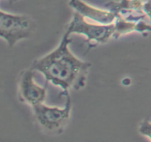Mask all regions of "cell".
Masks as SVG:
<instances>
[{
	"label": "cell",
	"instance_id": "obj_7",
	"mask_svg": "<svg viewBox=\"0 0 151 142\" xmlns=\"http://www.w3.org/2000/svg\"><path fill=\"white\" fill-rule=\"evenodd\" d=\"M69 5L75 10V13L93 23L109 25L114 24L116 19L111 12L93 7L84 2L83 0H69Z\"/></svg>",
	"mask_w": 151,
	"mask_h": 142
},
{
	"label": "cell",
	"instance_id": "obj_3",
	"mask_svg": "<svg viewBox=\"0 0 151 142\" xmlns=\"http://www.w3.org/2000/svg\"><path fill=\"white\" fill-rule=\"evenodd\" d=\"M66 97L63 108L52 107L44 103L32 107L37 122L47 132H60L67 125L70 118L72 101L69 95Z\"/></svg>",
	"mask_w": 151,
	"mask_h": 142
},
{
	"label": "cell",
	"instance_id": "obj_6",
	"mask_svg": "<svg viewBox=\"0 0 151 142\" xmlns=\"http://www.w3.org/2000/svg\"><path fill=\"white\" fill-rule=\"evenodd\" d=\"M19 95L22 101L32 107L42 104L45 100L47 88L35 82L34 71L31 68L22 73L19 84Z\"/></svg>",
	"mask_w": 151,
	"mask_h": 142
},
{
	"label": "cell",
	"instance_id": "obj_4",
	"mask_svg": "<svg viewBox=\"0 0 151 142\" xmlns=\"http://www.w3.org/2000/svg\"><path fill=\"white\" fill-rule=\"evenodd\" d=\"M114 24L101 25L88 22L78 13H74L71 22L68 24L66 32L83 35L87 38L88 43L103 44L113 38Z\"/></svg>",
	"mask_w": 151,
	"mask_h": 142
},
{
	"label": "cell",
	"instance_id": "obj_8",
	"mask_svg": "<svg viewBox=\"0 0 151 142\" xmlns=\"http://www.w3.org/2000/svg\"><path fill=\"white\" fill-rule=\"evenodd\" d=\"M150 120L149 118L145 119L139 126V133L148 138L149 141H150Z\"/></svg>",
	"mask_w": 151,
	"mask_h": 142
},
{
	"label": "cell",
	"instance_id": "obj_1",
	"mask_svg": "<svg viewBox=\"0 0 151 142\" xmlns=\"http://www.w3.org/2000/svg\"><path fill=\"white\" fill-rule=\"evenodd\" d=\"M71 42L70 35L65 32L58 46L51 52L35 60L31 66L34 72H40L66 96L70 90L85 87L91 67V63L80 60L71 52L69 47Z\"/></svg>",
	"mask_w": 151,
	"mask_h": 142
},
{
	"label": "cell",
	"instance_id": "obj_5",
	"mask_svg": "<svg viewBox=\"0 0 151 142\" xmlns=\"http://www.w3.org/2000/svg\"><path fill=\"white\" fill-rule=\"evenodd\" d=\"M145 1L142 0L112 1L106 4V7L114 15L116 19L138 24L142 22H150V16L145 10Z\"/></svg>",
	"mask_w": 151,
	"mask_h": 142
},
{
	"label": "cell",
	"instance_id": "obj_2",
	"mask_svg": "<svg viewBox=\"0 0 151 142\" xmlns=\"http://www.w3.org/2000/svg\"><path fill=\"white\" fill-rule=\"evenodd\" d=\"M35 29V22L29 16L11 14L0 10V38L10 47L29 38Z\"/></svg>",
	"mask_w": 151,
	"mask_h": 142
}]
</instances>
